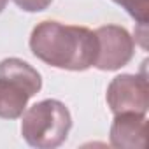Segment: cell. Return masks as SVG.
Wrapping results in <instances>:
<instances>
[{
    "label": "cell",
    "instance_id": "1",
    "mask_svg": "<svg viewBox=\"0 0 149 149\" xmlns=\"http://www.w3.org/2000/svg\"><path fill=\"white\" fill-rule=\"evenodd\" d=\"M30 49L51 67L79 72L95 65L97 37L84 26L42 21L30 35Z\"/></svg>",
    "mask_w": 149,
    "mask_h": 149
},
{
    "label": "cell",
    "instance_id": "2",
    "mask_svg": "<svg viewBox=\"0 0 149 149\" xmlns=\"http://www.w3.org/2000/svg\"><path fill=\"white\" fill-rule=\"evenodd\" d=\"M72 128V116L60 100H40L21 114V135L28 146L53 149L61 146Z\"/></svg>",
    "mask_w": 149,
    "mask_h": 149
},
{
    "label": "cell",
    "instance_id": "3",
    "mask_svg": "<svg viewBox=\"0 0 149 149\" xmlns=\"http://www.w3.org/2000/svg\"><path fill=\"white\" fill-rule=\"evenodd\" d=\"M42 88L40 74L19 58L0 61V118L18 119L26 109L28 100Z\"/></svg>",
    "mask_w": 149,
    "mask_h": 149
},
{
    "label": "cell",
    "instance_id": "4",
    "mask_svg": "<svg viewBox=\"0 0 149 149\" xmlns=\"http://www.w3.org/2000/svg\"><path fill=\"white\" fill-rule=\"evenodd\" d=\"M97 37V58L95 65L98 70L112 72L128 65L133 58L135 42L126 28L118 25H105L95 30Z\"/></svg>",
    "mask_w": 149,
    "mask_h": 149
},
{
    "label": "cell",
    "instance_id": "5",
    "mask_svg": "<svg viewBox=\"0 0 149 149\" xmlns=\"http://www.w3.org/2000/svg\"><path fill=\"white\" fill-rule=\"evenodd\" d=\"M105 98L112 114H146L149 107V86L146 74H142V76H139V74L116 76L107 88Z\"/></svg>",
    "mask_w": 149,
    "mask_h": 149
},
{
    "label": "cell",
    "instance_id": "6",
    "mask_svg": "<svg viewBox=\"0 0 149 149\" xmlns=\"http://www.w3.org/2000/svg\"><path fill=\"white\" fill-rule=\"evenodd\" d=\"M147 119L146 114L123 112L114 114L111 126V144L119 149H142L146 147Z\"/></svg>",
    "mask_w": 149,
    "mask_h": 149
},
{
    "label": "cell",
    "instance_id": "7",
    "mask_svg": "<svg viewBox=\"0 0 149 149\" xmlns=\"http://www.w3.org/2000/svg\"><path fill=\"white\" fill-rule=\"evenodd\" d=\"M114 4L121 6L137 25H147L149 21V0H112Z\"/></svg>",
    "mask_w": 149,
    "mask_h": 149
},
{
    "label": "cell",
    "instance_id": "8",
    "mask_svg": "<svg viewBox=\"0 0 149 149\" xmlns=\"http://www.w3.org/2000/svg\"><path fill=\"white\" fill-rule=\"evenodd\" d=\"M53 0H14V4L26 13H40L51 6Z\"/></svg>",
    "mask_w": 149,
    "mask_h": 149
},
{
    "label": "cell",
    "instance_id": "9",
    "mask_svg": "<svg viewBox=\"0 0 149 149\" xmlns=\"http://www.w3.org/2000/svg\"><path fill=\"white\" fill-rule=\"evenodd\" d=\"M7 2H9V0H0V13H2V11L6 9V6H7Z\"/></svg>",
    "mask_w": 149,
    "mask_h": 149
}]
</instances>
